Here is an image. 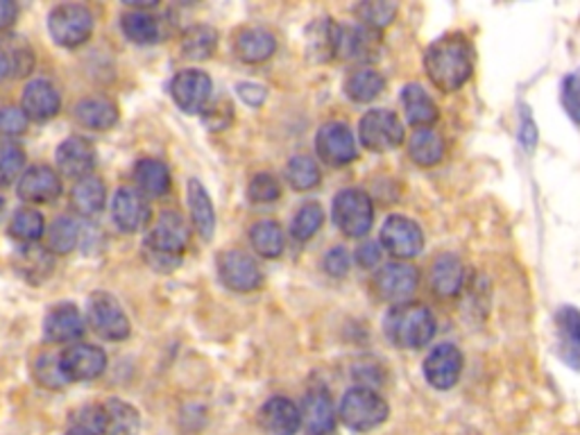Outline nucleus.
I'll list each match as a JSON object with an SVG mask.
<instances>
[{"label": "nucleus", "mask_w": 580, "mask_h": 435, "mask_svg": "<svg viewBox=\"0 0 580 435\" xmlns=\"http://www.w3.org/2000/svg\"><path fill=\"white\" fill-rule=\"evenodd\" d=\"M282 196L280 179L270 173H259L252 177L250 186H247V198L252 204H272Z\"/></svg>", "instance_id": "obj_47"}, {"label": "nucleus", "mask_w": 580, "mask_h": 435, "mask_svg": "<svg viewBox=\"0 0 580 435\" xmlns=\"http://www.w3.org/2000/svg\"><path fill=\"white\" fill-rule=\"evenodd\" d=\"M558 326L571 343V347L580 351V311L573 307H563L558 311Z\"/></svg>", "instance_id": "obj_50"}, {"label": "nucleus", "mask_w": 580, "mask_h": 435, "mask_svg": "<svg viewBox=\"0 0 580 435\" xmlns=\"http://www.w3.org/2000/svg\"><path fill=\"white\" fill-rule=\"evenodd\" d=\"M349 252L345 248H334L329 250L324 257V270L331 277H345L349 272Z\"/></svg>", "instance_id": "obj_51"}, {"label": "nucleus", "mask_w": 580, "mask_h": 435, "mask_svg": "<svg viewBox=\"0 0 580 435\" xmlns=\"http://www.w3.org/2000/svg\"><path fill=\"white\" fill-rule=\"evenodd\" d=\"M79 240V227L69 215H62L54 221L46 232V250L50 254H69L75 250Z\"/></svg>", "instance_id": "obj_41"}, {"label": "nucleus", "mask_w": 580, "mask_h": 435, "mask_svg": "<svg viewBox=\"0 0 580 435\" xmlns=\"http://www.w3.org/2000/svg\"><path fill=\"white\" fill-rule=\"evenodd\" d=\"M356 261L358 265H363V268H374L379 265L381 261V248H379V243H372V240H366L361 248L356 250Z\"/></svg>", "instance_id": "obj_52"}, {"label": "nucleus", "mask_w": 580, "mask_h": 435, "mask_svg": "<svg viewBox=\"0 0 580 435\" xmlns=\"http://www.w3.org/2000/svg\"><path fill=\"white\" fill-rule=\"evenodd\" d=\"M87 318L91 330L104 340H125L129 336V318L114 295L98 290L87 302Z\"/></svg>", "instance_id": "obj_8"}, {"label": "nucleus", "mask_w": 580, "mask_h": 435, "mask_svg": "<svg viewBox=\"0 0 580 435\" xmlns=\"http://www.w3.org/2000/svg\"><path fill=\"white\" fill-rule=\"evenodd\" d=\"M112 217L121 232L136 234L148 227L152 211L148 200L134 188H121L112 200Z\"/></svg>", "instance_id": "obj_17"}, {"label": "nucleus", "mask_w": 580, "mask_h": 435, "mask_svg": "<svg viewBox=\"0 0 580 435\" xmlns=\"http://www.w3.org/2000/svg\"><path fill=\"white\" fill-rule=\"evenodd\" d=\"M424 69L435 89L454 94L474 73V48L462 33L440 37L424 52Z\"/></svg>", "instance_id": "obj_1"}, {"label": "nucleus", "mask_w": 580, "mask_h": 435, "mask_svg": "<svg viewBox=\"0 0 580 435\" xmlns=\"http://www.w3.org/2000/svg\"><path fill=\"white\" fill-rule=\"evenodd\" d=\"M560 100H563V109L567 112V116L576 125H580V69L576 73H569L563 79Z\"/></svg>", "instance_id": "obj_48"}, {"label": "nucleus", "mask_w": 580, "mask_h": 435, "mask_svg": "<svg viewBox=\"0 0 580 435\" xmlns=\"http://www.w3.org/2000/svg\"><path fill=\"white\" fill-rule=\"evenodd\" d=\"M107 190L98 177L79 179L71 190V207L82 217H94L104 209Z\"/></svg>", "instance_id": "obj_34"}, {"label": "nucleus", "mask_w": 580, "mask_h": 435, "mask_svg": "<svg viewBox=\"0 0 580 435\" xmlns=\"http://www.w3.org/2000/svg\"><path fill=\"white\" fill-rule=\"evenodd\" d=\"M16 16H18L16 3H12V0H0V33L10 30Z\"/></svg>", "instance_id": "obj_54"}, {"label": "nucleus", "mask_w": 580, "mask_h": 435, "mask_svg": "<svg viewBox=\"0 0 580 435\" xmlns=\"http://www.w3.org/2000/svg\"><path fill=\"white\" fill-rule=\"evenodd\" d=\"M54 159H58V166L66 177L79 182L89 177V173L96 169V148L82 136H69L54 152Z\"/></svg>", "instance_id": "obj_21"}, {"label": "nucleus", "mask_w": 580, "mask_h": 435, "mask_svg": "<svg viewBox=\"0 0 580 435\" xmlns=\"http://www.w3.org/2000/svg\"><path fill=\"white\" fill-rule=\"evenodd\" d=\"M381 248L397 261L416 259L424 250L422 227L406 215H391L381 227Z\"/></svg>", "instance_id": "obj_9"}, {"label": "nucleus", "mask_w": 580, "mask_h": 435, "mask_svg": "<svg viewBox=\"0 0 580 435\" xmlns=\"http://www.w3.org/2000/svg\"><path fill=\"white\" fill-rule=\"evenodd\" d=\"M14 268L27 282H41L52 272V257L46 248L21 245V248L14 252Z\"/></svg>", "instance_id": "obj_35"}, {"label": "nucleus", "mask_w": 580, "mask_h": 435, "mask_svg": "<svg viewBox=\"0 0 580 435\" xmlns=\"http://www.w3.org/2000/svg\"><path fill=\"white\" fill-rule=\"evenodd\" d=\"M85 334V318L75 304L52 307L44 320V336L54 345L75 343Z\"/></svg>", "instance_id": "obj_23"}, {"label": "nucleus", "mask_w": 580, "mask_h": 435, "mask_svg": "<svg viewBox=\"0 0 580 435\" xmlns=\"http://www.w3.org/2000/svg\"><path fill=\"white\" fill-rule=\"evenodd\" d=\"M338 39H341V25L331 18H320L309 25L307 30V54L318 62H331L338 58Z\"/></svg>", "instance_id": "obj_26"}, {"label": "nucleus", "mask_w": 580, "mask_h": 435, "mask_svg": "<svg viewBox=\"0 0 580 435\" xmlns=\"http://www.w3.org/2000/svg\"><path fill=\"white\" fill-rule=\"evenodd\" d=\"M324 223V211L318 202H307L304 207H299V211L293 217V225H291V234L295 240H311L318 229Z\"/></svg>", "instance_id": "obj_44"}, {"label": "nucleus", "mask_w": 580, "mask_h": 435, "mask_svg": "<svg viewBox=\"0 0 580 435\" xmlns=\"http://www.w3.org/2000/svg\"><path fill=\"white\" fill-rule=\"evenodd\" d=\"M213 94V82L205 71L188 69L175 75L171 85V96L177 102V107L186 114H202L209 109Z\"/></svg>", "instance_id": "obj_11"}, {"label": "nucleus", "mask_w": 580, "mask_h": 435, "mask_svg": "<svg viewBox=\"0 0 580 435\" xmlns=\"http://www.w3.org/2000/svg\"><path fill=\"white\" fill-rule=\"evenodd\" d=\"M465 359L456 345L440 343L435 345L424 361V376L429 386L435 390H452L462 374Z\"/></svg>", "instance_id": "obj_13"}, {"label": "nucleus", "mask_w": 580, "mask_h": 435, "mask_svg": "<svg viewBox=\"0 0 580 435\" xmlns=\"http://www.w3.org/2000/svg\"><path fill=\"white\" fill-rule=\"evenodd\" d=\"M391 415V408L385 399L372 388L358 386L343 395L338 418L343 424L356 433H368L381 426Z\"/></svg>", "instance_id": "obj_3"}, {"label": "nucleus", "mask_w": 580, "mask_h": 435, "mask_svg": "<svg viewBox=\"0 0 580 435\" xmlns=\"http://www.w3.org/2000/svg\"><path fill=\"white\" fill-rule=\"evenodd\" d=\"M0 211H3V200H0Z\"/></svg>", "instance_id": "obj_57"}, {"label": "nucleus", "mask_w": 580, "mask_h": 435, "mask_svg": "<svg viewBox=\"0 0 580 435\" xmlns=\"http://www.w3.org/2000/svg\"><path fill=\"white\" fill-rule=\"evenodd\" d=\"M48 33L58 46L77 48L94 35V14L87 5L79 3L58 5L48 16Z\"/></svg>", "instance_id": "obj_5"}, {"label": "nucleus", "mask_w": 580, "mask_h": 435, "mask_svg": "<svg viewBox=\"0 0 580 435\" xmlns=\"http://www.w3.org/2000/svg\"><path fill=\"white\" fill-rule=\"evenodd\" d=\"M358 139L370 152H391L404 141V125L391 109H370L358 123Z\"/></svg>", "instance_id": "obj_6"}, {"label": "nucleus", "mask_w": 580, "mask_h": 435, "mask_svg": "<svg viewBox=\"0 0 580 435\" xmlns=\"http://www.w3.org/2000/svg\"><path fill=\"white\" fill-rule=\"evenodd\" d=\"M186 200H188V211H190L193 225H196L198 234L205 240H211L215 234V209H213L211 196L207 194V188L202 186L200 179L188 182Z\"/></svg>", "instance_id": "obj_29"}, {"label": "nucleus", "mask_w": 580, "mask_h": 435, "mask_svg": "<svg viewBox=\"0 0 580 435\" xmlns=\"http://www.w3.org/2000/svg\"><path fill=\"white\" fill-rule=\"evenodd\" d=\"M383 330L395 347L422 349L433 340L437 322L429 307L406 302L388 311V315L383 320Z\"/></svg>", "instance_id": "obj_2"}, {"label": "nucleus", "mask_w": 580, "mask_h": 435, "mask_svg": "<svg viewBox=\"0 0 580 435\" xmlns=\"http://www.w3.org/2000/svg\"><path fill=\"white\" fill-rule=\"evenodd\" d=\"M250 243L257 254H261L263 259H277L284 252V229L282 225H277L274 221H261L257 225H252L250 229Z\"/></svg>", "instance_id": "obj_36"}, {"label": "nucleus", "mask_w": 580, "mask_h": 435, "mask_svg": "<svg viewBox=\"0 0 580 435\" xmlns=\"http://www.w3.org/2000/svg\"><path fill=\"white\" fill-rule=\"evenodd\" d=\"M121 27L132 44L150 46L159 39V21L144 10L125 12L121 18Z\"/></svg>", "instance_id": "obj_37"}, {"label": "nucleus", "mask_w": 580, "mask_h": 435, "mask_svg": "<svg viewBox=\"0 0 580 435\" xmlns=\"http://www.w3.org/2000/svg\"><path fill=\"white\" fill-rule=\"evenodd\" d=\"M218 48V33L211 25H193L182 37V52L188 60H209Z\"/></svg>", "instance_id": "obj_39"}, {"label": "nucleus", "mask_w": 580, "mask_h": 435, "mask_svg": "<svg viewBox=\"0 0 580 435\" xmlns=\"http://www.w3.org/2000/svg\"><path fill=\"white\" fill-rule=\"evenodd\" d=\"M397 10L399 8L395 3H385V0H368V3L356 5L354 14L358 16V21H361L363 27H370V30L379 33L395 21Z\"/></svg>", "instance_id": "obj_43"}, {"label": "nucleus", "mask_w": 580, "mask_h": 435, "mask_svg": "<svg viewBox=\"0 0 580 435\" xmlns=\"http://www.w3.org/2000/svg\"><path fill=\"white\" fill-rule=\"evenodd\" d=\"M75 119L82 127L107 132L119 123V107L107 98H85L75 107Z\"/></svg>", "instance_id": "obj_30"}, {"label": "nucleus", "mask_w": 580, "mask_h": 435, "mask_svg": "<svg viewBox=\"0 0 580 435\" xmlns=\"http://www.w3.org/2000/svg\"><path fill=\"white\" fill-rule=\"evenodd\" d=\"M21 109L27 119L33 121H50L60 114L62 109V96L58 87L48 79H33L27 82V87L23 89L21 96Z\"/></svg>", "instance_id": "obj_18"}, {"label": "nucleus", "mask_w": 580, "mask_h": 435, "mask_svg": "<svg viewBox=\"0 0 580 435\" xmlns=\"http://www.w3.org/2000/svg\"><path fill=\"white\" fill-rule=\"evenodd\" d=\"M234 50L240 62L261 64L268 62L274 50H277V39H274L272 33L263 30V27H245L234 41Z\"/></svg>", "instance_id": "obj_28"}, {"label": "nucleus", "mask_w": 580, "mask_h": 435, "mask_svg": "<svg viewBox=\"0 0 580 435\" xmlns=\"http://www.w3.org/2000/svg\"><path fill=\"white\" fill-rule=\"evenodd\" d=\"M316 152L326 166L343 169L358 154L356 139L345 123H326L316 134Z\"/></svg>", "instance_id": "obj_12"}, {"label": "nucleus", "mask_w": 580, "mask_h": 435, "mask_svg": "<svg viewBox=\"0 0 580 435\" xmlns=\"http://www.w3.org/2000/svg\"><path fill=\"white\" fill-rule=\"evenodd\" d=\"M35 378L44 388H52V390L64 388L69 381H66L62 365H60V353H52V351L41 353L35 363Z\"/></svg>", "instance_id": "obj_46"}, {"label": "nucleus", "mask_w": 580, "mask_h": 435, "mask_svg": "<svg viewBox=\"0 0 580 435\" xmlns=\"http://www.w3.org/2000/svg\"><path fill=\"white\" fill-rule=\"evenodd\" d=\"M383 87H385V79L374 69L354 71L345 79V94L354 102H372L374 98H379V94L383 91Z\"/></svg>", "instance_id": "obj_38"}, {"label": "nucleus", "mask_w": 580, "mask_h": 435, "mask_svg": "<svg viewBox=\"0 0 580 435\" xmlns=\"http://www.w3.org/2000/svg\"><path fill=\"white\" fill-rule=\"evenodd\" d=\"M286 179L291 182V186L295 190H311L320 184L322 173L318 161L309 154H295L288 161V169H286Z\"/></svg>", "instance_id": "obj_42"}, {"label": "nucleus", "mask_w": 580, "mask_h": 435, "mask_svg": "<svg viewBox=\"0 0 580 435\" xmlns=\"http://www.w3.org/2000/svg\"><path fill=\"white\" fill-rule=\"evenodd\" d=\"M64 435H96V433H87V431H79V428H66V433Z\"/></svg>", "instance_id": "obj_56"}, {"label": "nucleus", "mask_w": 580, "mask_h": 435, "mask_svg": "<svg viewBox=\"0 0 580 435\" xmlns=\"http://www.w3.org/2000/svg\"><path fill=\"white\" fill-rule=\"evenodd\" d=\"M134 182L148 196H165L171 190V171L159 159H141L134 166Z\"/></svg>", "instance_id": "obj_33"}, {"label": "nucleus", "mask_w": 580, "mask_h": 435, "mask_svg": "<svg viewBox=\"0 0 580 435\" xmlns=\"http://www.w3.org/2000/svg\"><path fill=\"white\" fill-rule=\"evenodd\" d=\"M402 107L408 123L416 129H427L437 121V107L429 91L418 85V82H408L402 89Z\"/></svg>", "instance_id": "obj_27"}, {"label": "nucleus", "mask_w": 580, "mask_h": 435, "mask_svg": "<svg viewBox=\"0 0 580 435\" xmlns=\"http://www.w3.org/2000/svg\"><path fill=\"white\" fill-rule=\"evenodd\" d=\"M240 98L250 104H261L266 100V89L259 85H238Z\"/></svg>", "instance_id": "obj_55"}, {"label": "nucleus", "mask_w": 580, "mask_h": 435, "mask_svg": "<svg viewBox=\"0 0 580 435\" xmlns=\"http://www.w3.org/2000/svg\"><path fill=\"white\" fill-rule=\"evenodd\" d=\"M431 290L433 295L442 297V299H449L456 297L462 290L465 284V265L462 261L447 252V254H440L433 263H431Z\"/></svg>", "instance_id": "obj_25"}, {"label": "nucleus", "mask_w": 580, "mask_h": 435, "mask_svg": "<svg viewBox=\"0 0 580 435\" xmlns=\"http://www.w3.org/2000/svg\"><path fill=\"white\" fill-rule=\"evenodd\" d=\"M186 245H188V225L175 211L161 213L159 221L146 236V252L171 263L173 259H180L186 252Z\"/></svg>", "instance_id": "obj_7"}, {"label": "nucleus", "mask_w": 580, "mask_h": 435, "mask_svg": "<svg viewBox=\"0 0 580 435\" xmlns=\"http://www.w3.org/2000/svg\"><path fill=\"white\" fill-rule=\"evenodd\" d=\"M519 139H521V146L533 150L535 144H538V129H535V123L531 119V114H527V119L521 121V129H519Z\"/></svg>", "instance_id": "obj_53"}, {"label": "nucleus", "mask_w": 580, "mask_h": 435, "mask_svg": "<svg viewBox=\"0 0 580 435\" xmlns=\"http://www.w3.org/2000/svg\"><path fill=\"white\" fill-rule=\"evenodd\" d=\"M379 33L363 25H341L338 58L351 62H372L379 54Z\"/></svg>", "instance_id": "obj_24"}, {"label": "nucleus", "mask_w": 580, "mask_h": 435, "mask_svg": "<svg viewBox=\"0 0 580 435\" xmlns=\"http://www.w3.org/2000/svg\"><path fill=\"white\" fill-rule=\"evenodd\" d=\"M334 213L336 227L349 238H363L374 225V204L372 198L361 188H343L334 198Z\"/></svg>", "instance_id": "obj_4"}, {"label": "nucleus", "mask_w": 580, "mask_h": 435, "mask_svg": "<svg viewBox=\"0 0 580 435\" xmlns=\"http://www.w3.org/2000/svg\"><path fill=\"white\" fill-rule=\"evenodd\" d=\"M102 406L104 431L102 435H139V411L123 399H107Z\"/></svg>", "instance_id": "obj_31"}, {"label": "nucleus", "mask_w": 580, "mask_h": 435, "mask_svg": "<svg viewBox=\"0 0 580 435\" xmlns=\"http://www.w3.org/2000/svg\"><path fill=\"white\" fill-rule=\"evenodd\" d=\"M66 381H94L107 368V353L96 345H71L60 353Z\"/></svg>", "instance_id": "obj_16"}, {"label": "nucleus", "mask_w": 580, "mask_h": 435, "mask_svg": "<svg viewBox=\"0 0 580 435\" xmlns=\"http://www.w3.org/2000/svg\"><path fill=\"white\" fill-rule=\"evenodd\" d=\"M35 48L21 35L0 37V77L21 79L35 71Z\"/></svg>", "instance_id": "obj_22"}, {"label": "nucleus", "mask_w": 580, "mask_h": 435, "mask_svg": "<svg viewBox=\"0 0 580 435\" xmlns=\"http://www.w3.org/2000/svg\"><path fill=\"white\" fill-rule=\"evenodd\" d=\"M408 154L422 169L437 166L442 157H445V139H442L440 132L431 127L416 129L408 141Z\"/></svg>", "instance_id": "obj_32"}, {"label": "nucleus", "mask_w": 580, "mask_h": 435, "mask_svg": "<svg viewBox=\"0 0 580 435\" xmlns=\"http://www.w3.org/2000/svg\"><path fill=\"white\" fill-rule=\"evenodd\" d=\"M18 198L27 204H48L62 194V179L50 166H33L18 179Z\"/></svg>", "instance_id": "obj_19"}, {"label": "nucleus", "mask_w": 580, "mask_h": 435, "mask_svg": "<svg viewBox=\"0 0 580 435\" xmlns=\"http://www.w3.org/2000/svg\"><path fill=\"white\" fill-rule=\"evenodd\" d=\"M301 426L307 435H331L336 431V408L326 388L316 386L301 401Z\"/></svg>", "instance_id": "obj_15"}, {"label": "nucleus", "mask_w": 580, "mask_h": 435, "mask_svg": "<svg viewBox=\"0 0 580 435\" xmlns=\"http://www.w3.org/2000/svg\"><path fill=\"white\" fill-rule=\"evenodd\" d=\"M25 173V152L16 144H0V186H10Z\"/></svg>", "instance_id": "obj_45"}, {"label": "nucleus", "mask_w": 580, "mask_h": 435, "mask_svg": "<svg viewBox=\"0 0 580 435\" xmlns=\"http://www.w3.org/2000/svg\"><path fill=\"white\" fill-rule=\"evenodd\" d=\"M259 428L263 435H297L301 428L299 408L286 397L268 399L259 411Z\"/></svg>", "instance_id": "obj_20"}, {"label": "nucleus", "mask_w": 580, "mask_h": 435, "mask_svg": "<svg viewBox=\"0 0 580 435\" xmlns=\"http://www.w3.org/2000/svg\"><path fill=\"white\" fill-rule=\"evenodd\" d=\"M8 232L21 245H35L44 236V232H46L44 215L37 209L23 207V209H18L14 213Z\"/></svg>", "instance_id": "obj_40"}, {"label": "nucleus", "mask_w": 580, "mask_h": 435, "mask_svg": "<svg viewBox=\"0 0 580 435\" xmlns=\"http://www.w3.org/2000/svg\"><path fill=\"white\" fill-rule=\"evenodd\" d=\"M418 284H420L418 270L406 261L385 263L374 275L377 295L383 299V302H391L395 307L406 304L412 293L418 290Z\"/></svg>", "instance_id": "obj_10"}, {"label": "nucleus", "mask_w": 580, "mask_h": 435, "mask_svg": "<svg viewBox=\"0 0 580 435\" xmlns=\"http://www.w3.org/2000/svg\"><path fill=\"white\" fill-rule=\"evenodd\" d=\"M218 277L234 293H252L263 284V275L252 257L230 250L218 257Z\"/></svg>", "instance_id": "obj_14"}, {"label": "nucleus", "mask_w": 580, "mask_h": 435, "mask_svg": "<svg viewBox=\"0 0 580 435\" xmlns=\"http://www.w3.org/2000/svg\"><path fill=\"white\" fill-rule=\"evenodd\" d=\"M27 116L21 107H0V139H14L25 134Z\"/></svg>", "instance_id": "obj_49"}]
</instances>
